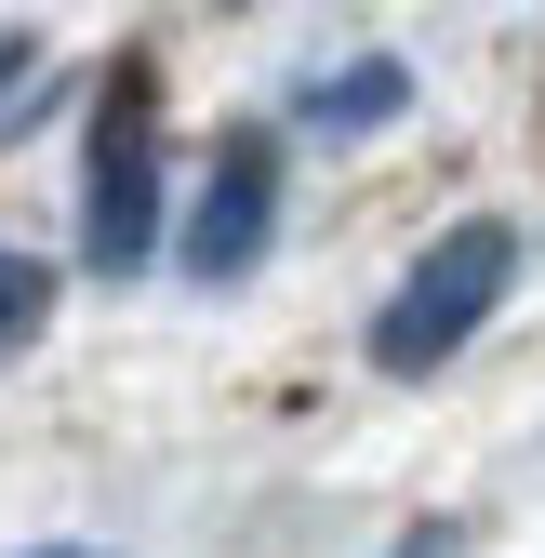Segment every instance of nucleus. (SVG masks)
I'll return each mask as SVG.
<instances>
[{
    "label": "nucleus",
    "mask_w": 545,
    "mask_h": 558,
    "mask_svg": "<svg viewBox=\"0 0 545 558\" xmlns=\"http://www.w3.org/2000/svg\"><path fill=\"white\" fill-rule=\"evenodd\" d=\"M506 279H519V227H506V214H465V227H439V240L413 253V279L386 293V319H373V373L426 386L452 345L506 306Z\"/></svg>",
    "instance_id": "1"
},
{
    "label": "nucleus",
    "mask_w": 545,
    "mask_h": 558,
    "mask_svg": "<svg viewBox=\"0 0 545 558\" xmlns=\"http://www.w3.org/2000/svg\"><path fill=\"white\" fill-rule=\"evenodd\" d=\"M160 253V66L120 53V81L94 94V186H81V266L133 279Z\"/></svg>",
    "instance_id": "2"
},
{
    "label": "nucleus",
    "mask_w": 545,
    "mask_h": 558,
    "mask_svg": "<svg viewBox=\"0 0 545 558\" xmlns=\"http://www.w3.org/2000/svg\"><path fill=\"white\" fill-rule=\"evenodd\" d=\"M266 240H280V147H266V133H227L214 186H199V214H186V279H253Z\"/></svg>",
    "instance_id": "3"
},
{
    "label": "nucleus",
    "mask_w": 545,
    "mask_h": 558,
    "mask_svg": "<svg viewBox=\"0 0 545 558\" xmlns=\"http://www.w3.org/2000/svg\"><path fill=\"white\" fill-rule=\"evenodd\" d=\"M399 107H413V66H386V53H360V66H332V81H306V133H386Z\"/></svg>",
    "instance_id": "4"
},
{
    "label": "nucleus",
    "mask_w": 545,
    "mask_h": 558,
    "mask_svg": "<svg viewBox=\"0 0 545 558\" xmlns=\"http://www.w3.org/2000/svg\"><path fill=\"white\" fill-rule=\"evenodd\" d=\"M40 319H53V266L40 253H0V360L40 345Z\"/></svg>",
    "instance_id": "5"
},
{
    "label": "nucleus",
    "mask_w": 545,
    "mask_h": 558,
    "mask_svg": "<svg viewBox=\"0 0 545 558\" xmlns=\"http://www.w3.org/2000/svg\"><path fill=\"white\" fill-rule=\"evenodd\" d=\"M27 66H40V53H27V40H0V94H14V81H27Z\"/></svg>",
    "instance_id": "6"
},
{
    "label": "nucleus",
    "mask_w": 545,
    "mask_h": 558,
    "mask_svg": "<svg viewBox=\"0 0 545 558\" xmlns=\"http://www.w3.org/2000/svg\"><path fill=\"white\" fill-rule=\"evenodd\" d=\"M399 558H439V545H399Z\"/></svg>",
    "instance_id": "7"
},
{
    "label": "nucleus",
    "mask_w": 545,
    "mask_h": 558,
    "mask_svg": "<svg viewBox=\"0 0 545 558\" xmlns=\"http://www.w3.org/2000/svg\"><path fill=\"white\" fill-rule=\"evenodd\" d=\"M40 558H81V545H40Z\"/></svg>",
    "instance_id": "8"
}]
</instances>
